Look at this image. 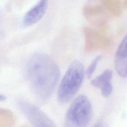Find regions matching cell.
<instances>
[{
  "mask_svg": "<svg viewBox=\"0 0 127 127\" xmlns=\"http://www.w3.org/2000/svg\"><path fill=\"white\" fill-rule=\"evenodd\" d=\"M106 9L102 5L90 4L83 9L85 16L99 28H104L108 22Z\"/></svg>",
  "mask_w": 127,
  "mask_h": 127,
  "instance_id": "cell-6",
  "label": "cell"
},
{
  "mask_svg": "<svg viewBox=\"0 0 127 127\" xmlns=\"http://www.w3.org/2000/svg\"><path fill=\"white\" fill-rule=\"evenodd\" d=\"M84 31L86 51L94 52L105 49L111 45L110 38L99 31L89 27H85Z\"/></svg>",
  "mask_w": 127,
  "mask_h": 127,
  "instance_id": "cell-5",
  "label": "cell"
},
{
  "mask_svg": "<svg viewBox=\"0 0 127 127\" xmlns=\"http://www.w3.org/2000/svg\"><path fill=\"white\" fill-rule=\"evenodd\" d=\"M17 105L33 127H57L44 112L29 102L21 99Z\"/></svg>",
  "mask_w": 127,
  "mask_h": 127,
  "instance_id": "cell-4",
  "label": "cell"
},
{
  "mask_svg": "<svg viewBox=\"0 0 127 127\" xmlns=\"http://www.w3.org/2000/svg\"><path fill=\"white\" fill-rule=\"evenodd\" d=\"M25 71L34 95L41 101L48 100L60 76V71L57 64L48 55L37 53L29 59Z\"/></svg>",
  "mask_w": 127,
  "mask_h": 127,
  "instance_id": "cell-1",
  "label": "cell"
},
{
  "mask_svg": "<svg viewBox=\"0 0 127 127\" xmlns=\"http://www.w3.org/2000/svg\"><path fill=\"white\" fill-rule=\"evenodd\" d=\"M113 87L112 83H109L101 88V94L103 96L107 97H108L112 92Z\"/></svg>",
  "mask_w": 127,
  "mask_h": 127,
  "instance_id": "cell-13",
  "label": "cell"
},
{
  "mask_svg": "<svg viewBox=\"0 0 127 127\" xmlns=\"http://www.w3.org/2000/svg\"><path fill=\"white\" fill-rule=\"evenodd\" d=\"M102 57L101 55H99L97 56L91 63L88 66V68L86 70V75L87 77L90 78L92 75H93V73L94 72L95 70H96V68L97 66V65L99 63V62L101 60Z\"/></svg>",
  "mask_w": 127,
  "mask_h": 127,
  "instance_id": "cell-12",
  "label": "cell"
},
{
  "mask_svg": "<svg viewBox=\"0 0 127 127\" xmlns=\"http://www.w3.org/2000/svg\"><path fill=\"white\" fill-rule=\"evenodd\" d=\"M94 127H103L102 125L101 124V123H98L97 124H96Z\"/></svg>",
  "mask_w": 127,
  "mask_h": 127,
  "instance_id": "cell-15",
  "label": "cell"
},
{
  "mask_svg": "<svg viewBox=\"0 0 127 127\" xmlns=\"http://www.w3.org/2000/svg\"><path fill=\"white\" fill-rule=\"evenodd\" d=\"M115 68L118 74L127 76V33L119 45L115 56Z\"/></svg>",
  "mask_w": 127,
  "mask_h": 127,
  "instance_id": "cell-7",
  "label": "cell"
},
{
  "mask_svg": "<svg viewBox=\"0 0 127 127\" xmlns=\"http://www.w3.org/2000/svg\"><path fill=\"white\" fill-rule=\"evenodd\" d=\"M102 5L112 14L118 16L122 13L120 0H101Z\"/></svg>",
  "mask_w": 127,
  "mask_h": 127,
  "instance_id": "cell-11",
  "label": "cell"
},
{
  "mask_svg": "<svg viewBox=\"0 0 127 127\" xmlns=\"http://www.w3.org/2000/svg\"><path fill=\"white\" fill-rule=\"evenodd\" d=\"M5 96H4L3 95L0 94V101H2L5 100Z\"/></svg>",
  "mask_w": 127,
  "mask_h": 127,
  "instance_id": "cell-14",
  "label": "cell"
},
{
  "mask_svg": "<svg viewBox=\"0 0 127 127\" xmlns=\"http://www.w3.org/2000/svg\"><path fill=\"white\" fill-rule=\"evenodd\" d=\"M125 6H127V0H125Z\"/></svg>",
  "mask_w": 127,
  "mask_h": 127,
  "instance_id": "cell-16",
  "label": "cell"
},
{
  "mask_svg": "<svg viewBox=\"0 0 127 127\" xmlns=\"http://www.w3.org/2000/svg\"><path fill=\"white\" fill-rule=\"evenodd\" d=\"M92 115L90 101L85 95H80L73 101L66 112L64 127H86Z\"/></svg>",
  "mask_w": 127,
  "mask_h": 127,
  "instance_id": "cell-3",
  "label": "cell"
},
{
  "mask_svg": "<svg viewBox=\"0 0 127 127\" xmlns=\"http://www.w3.org/2000/svg\"><path fill=\"white\" fill-rule=\"evenodd\" d=\"M84 76L82 64L75 60L69 65L63 76L58 91V99L64 104L70 101L79 89Z\"/></svg>",
  "mask_w": 127,
  "mask_h": 127,
  "instance_id": "cell-2",
  "label": "cell"
},
{
  "mask_svg": "<svg viewBox=\"0 0 127 127\" xmlns=\"http://www.w3.org/2000/svg\"><path fill=\"white\" fill-rule=\"evenodd\" d=\"M14 120V114L10 110L0 108V127H11Z\"/></svg>",
  "mask_w": 127,
  "mask_h": 127,
  "instance_id": "cell-10",
  "label": "cell"
},
{
  "mask_svg": "<svg viewBox=\"0 0 127 127\" xmlns=\"http://www.w3.org/2000/svg\"><path fill=\"white\" fill-rule=\"evenodd\" d=\"M48 4V0H39L32 8L25 14L22 20L25 26H31L38 22L45 14Z\"/></svg>",
  "mask_w": 127,
  "mask_h": 127,
  "instance_id": "cell-8",
  "label": "cell"
},
{
  "mask_svg": "<svg viewBox=\"0 0 127 127\" xmlns=\"http://www.w3.org/2000/svg\"><path fill=\"white\" fill-rule=\"evenodd\" d=\"M112 77V71L110 69H106L102 73L92 79L91 84L94 87L101 89L106 84L111 82Z\"/></svg>",
  "mask_w": 127,
  "mask_h": 127,
  "instance_id": "cell-9",
  "label": "cell"
}]
</instances>
